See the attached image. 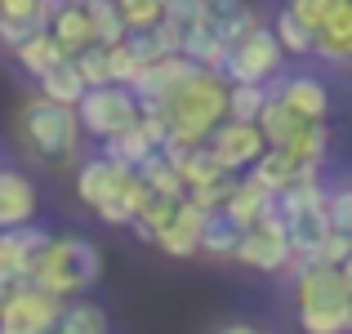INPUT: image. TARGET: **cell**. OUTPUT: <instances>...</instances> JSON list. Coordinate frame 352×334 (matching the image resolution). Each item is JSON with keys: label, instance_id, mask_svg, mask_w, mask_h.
Segmentation results:
<instances>
[{"label": "cell", "instance_id": "obj_1", "mask_svg": "<svg viewBox=\"0 0 352 334\" xmlns=\"http://www.w3.org/2000/svg\"><path fill=\"white\" fill-rule=\"evenodd\" d=\"M156 111H161L165 129H170L165 143H174V147H201L228 120V80L214 76V71H201L197 67L192 76H183L179 85L165 94V103L156 107Z\"/></svg>", "mask_w": 352, "mask_h": 334}, {"label": "cell", "instance_id": "obj_2", "mask_svg": "<svg viewBox=\"0 0 352 334\" xmlns=\"http://www.w3.org/2000/svg\"><path fill=\"white\" fill-rule=\"evenodd\" d=\"M294 303L303 334H348L352 330V272L321 263H290Z\"/></svg>", "mask_w": 352, "mask_h": 334}, {"label": "cell", "instance_id": "obj_3", "mask_svg": "<svg viewBox=\"0 0 352 334\" xmlns=\"http://www.w3.org/2000/svg\"><path fill=\"white\" fill-rule=\"evenodd\" d=\"M98 276H103V254L85 236H50V245L36 254L32 272H27V285L67 303L72 294L94 290Z\"/></svg>", "mask_w": 352, "mask_h": 334}, {"label": "cell", "instance_id": "obj_4", "mask_svg": "<svg viewBox=\"0 0 352 334\" xmlns=\"http://www.w3.org/2000/svg\"><path fill=\"white\" fill-rule=\"evenodd\" d=\"M14 129H18V143L23 152H32L36 161L45 165H63V161H76L80 152V125H76V111L72 107H58V103H45L41 94H32L14 116Z\"/></svg>", "mask_w": 352, "mask_h": 334}, {"label": "cell", "instance_id": "obj_5", "mask_svg": "<svg viewBox=\"0 0 352 334\" xmlns=\"http://www.w3.org/2000/svg\"><path fill=\"white\" fill-rule=\"evenodd\" d=\"M276 214H281L285 241H290L294 263H312L317 245L326 241V183H294L276 197Z\"/></svg>", "mask_w": 352, "mask_h": 334}, {"label": "cell", "instance_id": "obj_6", "mask_svg": "<svg viewBox=\"0 0 352 334\" xmlns=\"http://www.w3.org/2000/svg\"><path fill=\"white\" fill-rule=\"evenodd\" d=\"M72 111H76L80 134L98 138V143H107V138L125 134V129L138 120V103H134V94H129V89H120V85L85 89V94H80V103L72 107Z\"/></svg>", "mask_w": 352, "mask_h": 334}, {"label": "cell", "instance_id": "obj_7", "mask_svg": "<svg viewBox=\"0 0 352 334\" xmlns=\"http://www.w3.org/2000/svg\"><path fill=\"white\" fill-rule=\"evenodd\" d=\"M285 67V54L281 45H276V36L263 27H254V32L245 36V41H236L232 49H228V63L219 76L228 80V85H267L272 76H281Z\"/></svg>", "mask_w": 352, "mask_h": 334}, {"label": "cell", "instance_id": "obj_8", "mask_svg": "<svg viewBox=\"0 0 352 334\" xmlns=\"http://www.w3.org/2000/svg\"><path fill=\"white\" fill-rule=\"evenodd\" d=\"M236 263L254 267V272H290L294 254H290V241H285V227H281V214H263L254 227L241 232L236 249H232Z\"/></svg>", "mask_w": 352, "mask_h": 334}, {"label": "cell", "instance_id": "obj_9", "mask_svg": "<svg viewBox=\"0 0 352 334\" xmlns=\"http://www.w3.org/2000/svg\"><path fill=\"white\" fill-rule=\"evenodd\" d=\"M63 299L36 290V285H14L0 308V334H54Z\"/></svg>", "mask_w": 352, "mask_h": 334}, {"label": "cell", "instance_id": "obj_10", "mask_svg": "<svg viewBox=\"0 0 352 334\" xmlns=\"http://www.w3.org/2000/svg\"><path fill=\"white\" fill-rule=\"evenodd\" d=\"M206 147H210V156L219 161V170L232 174V179H241V174H245L250 165L267 152L263 134H258L254 125H236V120H223V125L206 138Z\"/></svg>", "mask_w": 352, "mask_h": 334}, {"label": "cell", "instance_id": "obj_11", "mask_svg": "<svg viewBox=\"0 0 352 334\" xmlns=\"http://www.w3.org/2000/svg\"><path fill=\"white\" fill-rule=\"evenodd\" d=\"M50 245V232L27 223V227L0 232V281L5 285H27V272H32L36 254Z\"/></svg>", "mask_w": 352, "mask_h": 334}, {"label": "cell", "instance_id": "obj_12", "mask_svg": "<svg viewBox=\"0 0 352 334\" xmlns=\"http://www.w3.org/2000/svg\"><path fill=\"white\" fill-rule=\"evenodd\" d=\"M245 179L254 183V188H263L267 197H281V192L294 188V183H321V170H317V165H299L290 152L267 147V152L245 170Z\"/></svg>", "mask_w": 352, "mask_h": 334}, {"label": "cell", "instance_id": "obj_13", "mask_svg": "<svg viewBox=\"0 0 352 334\" xmlns=\"http://www.w3.org/2000/svg\"><path fill=\"white\" fill-rule=\"evenodd\" d=\"M272 98H281L285 107L294 111L299 120H308V125H326V116H330V89H326V80H317V76H285L276 89H267Z\"/></svg>", "mask_w": 352, "mask_h": 334}, {"label": "cell", "instance_id": "obj_14", "mask_svg": "<svg viewBox=\"0 0 352 334\" xmlns=\"http://www.w3.org/2000/svg\"><path fill=\"white\" fill-rule=\"evenodd\" d=\"M254 27H263V23H258V9L250 5V0H206V32L214 36L219 45L232 49Z\"/></svg>", "mask_w": 352, "mask_h": 334}, {"label": "cell", "instance_id": "obj_15", "mask_svg": "<svg viewBox=\"0 0 352 334\" xmlns=\"http://www.w3.org/2000/svg\"><path fill=\"white\" fill-rule=\"evenodd\" d=\"M201 227H206V214L183 201V205L174 210V219L152 236V245L170 258H192V254H201Z\"/></svg>", "mask_w": 352, "mask_h": 334}, {"label": "cell", "instance_id": "obj_16", "mask_svg": "<svg viewBox=\"0 0 352 334\" xmlns=\"http://www.w3.org/2000/svg\"><path fill=\"white\" fill-rule=\"evenodd\" d=\"M36 183L23 170H0V232L27 227L36 219Z\"/></svg>", "mask_w": 352, "mask_h": 334}, {"label": "cell", "instance_id": "obj_17", "mask_svg": "<svg viewBox=\"0 0 352 334\" xmlns=\"http://www.w3.org/2000/svg\"><path fill=\"white\" fill-rule=\"evenodd\" d=\"M129 174H134V170L107 161V156H89V161L76 170V197H80V205L98 210V205H103V201L120 188V183L129 179Z\"/></svg>", "mask_w": 352, "mask_h": 334}, {"label": "cell", "instance_id": "obj_18", "mask_svg": "<svg viewBox=\"0 0 352 334\" xmlns=\"http://www.w3.org/2000/svg\"><path fill=\"white\" fill-rule=\"evenodd\" d=\"M272 210H276V197H267L263 188H254V183L241 174V179L232 183V192H228V201L219 205V214L232 223L236 232H245V227H254L263 214H272Z\"/></svg>", "mask_w": 352, "mask_h": 334}, {"label": "cell", "instance_id": "obj_19", "mask_svg": "<svg viewBox=\"0 0 352 334\" xmlns=\"http://www.w3.org/2000/svg\"><path fill=\"white\" fill-rule=\"evenodd\" d=\"M45 32H50V41L58 45L67 58H76L80 49L94 45V36H89V18H85V9H76V5H54Z\"/></svg>", "mask_w": 352, "mask_h": 334}, {"label": "cell", "instance_id": "obj_20", "mask_svg": "<svg viewBox=\"0 0 352 334\" xmlns=\"http://www.w3.org/2000/svg\"><path fill=\"white\" fill-rule=\"evenodd\" d=\"M303 125H308V120H299L281 98H272V94H267V103L258 107V116H254V129L263 134V147H276V152H285V147L303 134Z\"/></svg>", "mask_w": 352, "mask_h": 334}, {"label": "cell", "instance_id": "obj_21", "mask_svg": "<svg viewBox=\"0 0 352 334\" xmlns=\"http://www.w3.org/2000/svg\"><path fill=\"white\" fill-rule=\"evenodd\" d=\"M143 197H147V188L138 183V174H129V179L120 183V188L94 210V214L103 219V223H112V227H129V223H134V214H138V205H143Z\"/></svg>", "mask_w": 352, "mask_h": 334}, {"label": "cell", "instance_id": "obj_22", "mask_svg": "<svg viewBox=\"0 0 352 334\" xmlns=\"http://www.w3.org/2000/svg\"><path fill=\"white\" fill-rule=\"evenodd\" d=\"M14 63H18V67H23L32 80H41L45 71H54L58 63H67V54H63L58 45L50 41V32H41V36H32L27 45H18V49H14Z\"/></svg>", "mask_w": 352, "mask_h": 334}, {"label": "cell", "instance_id": "obj_23", "mask_svg": "<svg viewBox=\"0 0 352 334\" xmlns=\"http://www.w3.org/2000/svg\"><path fill=\"white\" fill-rule=\"evenodd\" d=\"M54 334H107V312L89 299H67Z\"/></svg>", "mask_w": 352, "mask_h": 334}, {"label": "cell", "instance_id": "obj_24", "mask_svg": "<svg viewBox=\"0 0 352 334\" xmlns=\"http://www.w3.org/2000/svg\"><path fill=\"white\" fill-rule=\"evenodd\" d=\"M125 49L134 54L138 67H152V63H161V58H174V54H179V41H174V32H165V27H152V32H129Z\"/></svg>", "mask_w": 352, "mask_h": 334}, {"label": "cell", "instance_id": "obj_25", "mask_svg": "<svg viewBox=\"0 0 352 334\" xmlns=\"http://www.w3.org/2000/svg\"><path fill=\"white\" fill-rule=\"evenodd\" d=\"M85 18H89V36H94L98 49H112V45L125 41V23H120L116 0H89Z\"/></svg>", "mask_w": 352, "mask_h": 334}, {"label": "cell", "instance_id": "obj_26", "mask_svg": "<svg viewBox=\"0 0 352 334\" xmlns=\"http://www.w3.org/2000/svg\"><path fill=\"white\" fill-rule=\"evenodd\" d=\"M80 94H85V85H80V76H76V67H72V58L58 63L54 71H45V76H41V98H45V103L76 107Z\"/></svg>", "mask_w": 352, "mask_h": 334}, {"label": "cell", "instance_id": "obj_27", "mask_svg": "<svg viewBox=\"0 0 352 334\" xmlns=\"http://www.w3.org/2000/svg\"><path fill=\"white\" fill-rule=\"evenodd\" d=\"M219 179H232V174L219 170V161L210 156L206 143L183 152V161H179V183H183V192H188V188H206V183H219Z\"/></svg>", "mask_w": 352, "mask_h": 334}, {"label": "cell", "instance_id": "obj_28", "mask_svg": "<svg viewBox=\"0 0 352 334\" xmlns=\"http://www.w3.org/2000/svg\"><path fill=\"white\" fill-rule=\"evenodd\" d=\"M161 27L183 41L188 32L206 27V0H161Z\"/></svg>", "mask_w": 352, "mask_h": 334}, {"label": "cell", "instance_id": "obj_29", "mask_svg": "<svg viewBox=\"0 0 352 334\" xmlns=\"http://www.w3.org/2000/svg\"><path fill=\"white\" fill-rule=\"evenodd\" d=\"M267 32L276 36L281 54H290V58H308V54H312V41H317V36H312L308 27H303L299 18L290 14V9H281V14L272 18V27H267Z\"/></svg>", "mask_w": 352, "mask_h": 334}, {"label": "cell", "instance_id": "obj_30", "mask_svg": "<svg viewBox=\"0 0 352 334\" xmlns=\"http://www.w3.org/2000/svg\"><path fill=\"white\" fill-rule=\"evenodd\" d=\"M152 152H156V147L138 134V125H129L125 134H116V138H107V143H103V156H107V161H116V165H125V170H138Z\"/></svg>", "mask_w": 352, "mask_h": 334}, {"label": "cell", "instance_id": "obj_31", "mask_svg": "<svg viewBox=\"0 0 352 334\" xmlns=\"http://www.w3.org/2000/svg\"><path fill=\"white\" fill-rule=\"evenodd\" d=\"M138 183H143L147 192H161V197H183V183H179V170H174L170 161H165L161 152H152L143 165H138Z\"/></svg>", "mask_w": 352, "mask_h": 334}, {"label": "cell", "instance_id": "obj_32", "mask_svg": "<svg viewBox=\"0 0 352 334\" xmlns=\"http://www.w3.org/2000/svg\"><path fill=\"white\" fill-rule=\"evenodd\" d=\"M236 241H241V232L223 214H219V210H214V214H206V227H201V254H210V258H232Z\"/></svg>", "mask_w": 352, "mask_h": 334}, {"label": "cell", "instance_id": "obj_33", "mask_svg": "<svg viewBox=\"0 0 352 334\" xmlns=\"http://www.w3.org/2000/svg\"><path fill=\"white\" fill-rule=\"evenodd\" d=\"M285 152L294 156L299 165H326V156H330V125H303V134L294 138Z\"/></svg>", "mask_w": 352, "mask_h": 334}, {"label": "cell", "instance_id": "obj_34", "mask_svg": "<svg viewBox=\"0 0 352 334\" xmlns=\"http://www.w3.org/2000/svg\"><path fill=\"white\" fill-rule=\"evenodd\" d=\"M263 103H267V85H228V120H236V125H254Z\"/></svg>", "mask_w": 352, "mask_h": 334}, {"label": "cell", "instance_id": "obj_35", "mask_svg": "<svg viewBox=\"0 0 352 334\" xmlns=\"http://www.w3.org/2000/svg\"><path fill=\"white\" fill-rule=\"evenodd\" d=\"M294 18H299L303 27H308L312 36L321 32V27L330 23V18H339L344 9H352V0H299V5H285Z\"/></svg>", "mask_w": 352, "mask_h": 334}, {"label": "cell", "instance_id": "obj_36", "mask_svg": "<svg viewBox=\"0 0 352 334\" xmlns=\"http://www.w3.org/2000/svg\"><path fill=\"white\" fill-rule=\"evenodd\" d=\"M116 9H120V23H125V36L161 27V0H116Z\"/></svg>", "mask_w": 352, "mask_h": 334}, {"label": "cell", "instance_id": "obj_37", "mask_svg": "<svg viewBox=\"0 0 352 334\" xmlns=\"http://www.w3.org/2000/svg\"><path fill=\"white\" fill-rule=\"evenodd\" d=\"M103 58H107V85H120V89H129L138 80V63H134V54L125 49V41L112 45V49H103Z\"/></svg>", "mask_w": 352, "mask_h": 334}, {"label": "cell", "instance_id": "obj_38", "mask_svg": "<svg viewBox=\"0 0 352 334\" xmlns=\"http://www.w3.org/2000/svg\"><path fill=\"white\" fill-rule=\"evenodd\" d=\"M326 223H330V232H352V188L348 183L326 188Z\"/></svg>", "mask_w": 352, "mask_h": 334}, {"label": "cell", "instance_id": "obj_39", "mask_svg": "<svg viewBox=\"0 0 352 334\" xmlns=\"http://www.w3.org/2000/svg\"><path fill=\"white\" fill-rule=\"evenodd\" d=\"M72 67H76V76H80V85H85V89H103L107 85V58H103L98 45L80 49L76 58H72Z\"/></svg>", "mask_w": 352, "mask_h": 334}, {"label": "cell", "instance_id": "obj_40", "mask_svg": "<svg viewBox=\"0 0 352 334\" xmlns=\"http://www.w3.org/2000/svg\"><path fill=\"white\" fill-rule=\"evenodd\" d=\"M348 258H352V232H326V241L317 245V258H312V263L348 267Z\"/></svg>", "mask_w": 352, "mask_h": 334}, {"label": "cell", "instance_id": "obj_41", "mask_svg": "<svg viewBox=\"0 0 352 334\" xmlns=\"http://www.w3.org/2000/svg\"><path fill=\"white\" fill-rule=\"evenodd\" d=\"M54 0H0V18H27V23H50Z\"/></svg>", "mask_w": 352, "mask_h": 334}, {"label": "cell", "instance_id": "obj_42", "mask_svg": "<svg viewBox=\"0 0 352 334\" xmlns=\"http://www.w3.org/2000/svg\"><path fill=\"white\" fill-rule=\"evenodd\" d=\"M45 23H27V18H0V45H5L9 54L18 49V45H27L32 36H41Z\"/></svg>", "mask_w": 352, "mask_h": 334}, {"label": "cell", "instance_id": "obj_43", "mask_svg": "<svg viewBox=\"0 0 352 334\" xmlns=\"http://www.w3.org/2000/svg\"><path fill=\"white\" fill-rule=\"evenodd\" d=\"M219 334H258L254 326H245V321H232V326H223Z\"/></svg>", "mask_w": 352, "mask_h": 334}, {"label": "cell", "instance_id": "obj_44", "mask_svg": "<svg viewBox=\"0 0 352 334\" xmlns=\"http://www.w3.org/2000/svg\"><path fill=\"white\" fill-rule=\"evenodd\" d=\"M54 5H76V9H85L89 0H54Z\"/></svg>", "mask_w": 352, "mask_h": 334}, {"label": "cell", "instance_id": "obj_45", "mask_svg": "<svg viewBox=\"0 0 352 334\" xmlns=\"http://www.w3.org/2000/svg\"><path fill=\"white\" fill-rule=\"evenodd\" d=\"M9 290H14V285H5V281H0V308H5V299H9Z\"/></svg>", "mask_w": 352, "mask_h": 334}, {"label": "cell", "instance_id": "obj_46", "mask_svg": "<svg viewBox=\"0 0 352 334\" xmlns=\"http://www.w3.org/2000/svg\"><path fill=\"white\" fill-rule=\"evenodd\" d=\"M285 5H299V0H285Z\"/></svg>", "mask_w": 352, "mask_h": 334}, {"label": "cell", "instance_id": "obj_47", "mask_svg": "<svg viewBox=\"0 0 352 334\" xmlns=\"http://www.w3.org/2000/svg\"><path fill=\"white\" fill-rule=\"evenodd\" d=\"M0 170H5V165H0Z\"/></svg>", "mask_w": 352, "mask_h": 334}, {"label": "cell", "instance_id": "obj_48", "mask_svg": "<svg viewBox=\"0 0 352 334\" xmlns=\"http://www.w3.org/2000/svg\"><path fill=\"white\" fill-rule=\"evenodd\" d=\"M258 334H263V330H258Z\"/></svg>", "mask_w": 352, "mask_h": 334}]
</instances>
